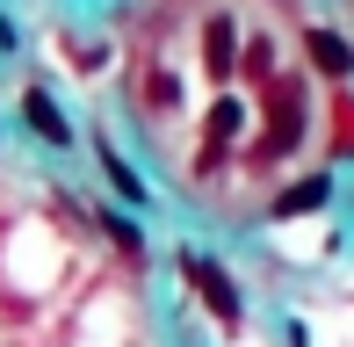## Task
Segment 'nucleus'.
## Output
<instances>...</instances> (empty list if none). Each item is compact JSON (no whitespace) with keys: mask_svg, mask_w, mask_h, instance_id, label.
<instances>
[{"mask_svg":"<svg viewBox=\"0 0 354 347\" xmlns=\"http://www.w3.org/2000/svg\"><path fill=\"white\" fill-rule=\"evenodd\" d=\"M354 145V102H340V152Z\"/></svg>","mask_w":354,"mask_h":347,"instance_id":"obj_10","label":"nucleus"},{"mask_svg":"<svg viewBox=\"0 0 354 347\" xmlns=\"http://www.w3.org/2000/svg\"><path fill=\"white\" fill-rule=\"evenodd\" d=\"M239 131H246V102H239V94H224V102L210 109V138H203V167H217V160H224V145H232Z\"/></svg>","mask_w":354,"mask_h":347,"instance_id":"obj_3","label":"nucleus"},{"mask_svg":"<svg viewBox=\"0 0 354 347\" xmlns=\"http://www.w3.org/2000/svg\"><path fill=\"white\" fill-rule=\"evenodd\" d=\"M102 167H109V181H116V196H123V203H145V181H138V174H131V167L116 160V152H109Z\"/></svg>","mask_w":354,"mask_h":347,"instance_id":"obj_8","label":"nucleus"},{"mask_svg":"<svg viewBox=\"0 0 354 347\" xmlns=\"http://www.w3.org/2000/svg\"><path fill=\"white\" fill-rule=\"evenodd\" d=\"M297 138H304V87H297V80H282V87H275V102H268L261 160H282V152H297Z\"/></svg>","mask_w":354,"mask_h":347,"instance_id":"obj_1","label":"nucleus"},{"mask_svg":"<svg viewBox=\"0 0 354 347\" xmlns=\"http://www.w3.org/2000/svg\"><path fill=\"white\" fill-rule=\"evenodd\" d=\"M102 225H109V239H116L123 254H138V225H123V217H102Z\"/></svg>","mask_w":354,"mask_h":347,"instance_id":"obj_9","label":"nucleus"},{"mask_svg":"<svg viewBox=\"0 0 354 347\" xmlns=\"http://www.w3.org/2000/svg\"><path fill=\"white\" fill-rule=\"evenodd\" d=\"M203 58H210V73H232V22L224 15H210V29H203Z\"/></svg>","mask_w":354,"mask_h":347,"instance_id":"obj_7","label":"nucleus"},{"mask_svg":"<svg viewBox=\"0 0 354 347\" xmlns=\"http://www.w3.org/2000/svg\"><path fill=\"white\" fill-rule=\"evenodd\" d=\"M304 51H311V66H318V73H333V80H347V73H354L347 37H333V29H311V44H304Z\"/></svg>","mask_w":354,"mask_h":347,"instance_id":"obj_5","label":"nucleus"},{"mask_svg":"<svg viewBox=\"0 0 354 347\" xmlns=\"http://www.w3.org/2000/svg\"><path fill=\"white\" fill-rule=\"evenodd\" d=\"M181 275L196 282V297H203V304L217 311L224 326H239V290H232V275H224L217 261H203V254H181Z\"/></svg>","mask_w":354,"mask_h":347,"instance_id":"obj_2","label":"nucleus"},{"mask_svg":"<svg viewBox=\"0 0 354 347\" xmlns=\"http://www.w3.org/2000/svg\"><path fill=\"white\" fill-rule=\"evenodd\" d=\"M22 123H29L37 138H44V145H66V138H73V131H66V116L51 109V94H37V87L22 94Z\"/></svg>","mask_w":354,"mask_h":347,"instance_id":"obj_4","label":"nucleus"},{"mask_svg":"<svg viewBox=\"0 0 354 347\" xmlns=\"http://www.w3.org/2000/svg\"><path fill=\"white\" fill-rule=\"evenodd\" d=\"M333 196V174H311V181H297V188H282L275 196V217H297V210H318V203Z\"/></svg>","mask_w":354,"mask_h":347,"instance_id":"obj_6","label":"nucleus"}]
</instances>
